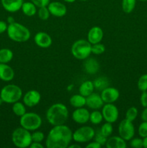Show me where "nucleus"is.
I'll use <instances>...</instances> for the list:
<instances>
[{"instance_id":"obj_1","label":"nucleus","mask_w":147,"mask_h":148,"mask_svg":"<svg viewBox=\"0 0 147 148\" xmlns=\"http://www.w3.org/2000/svg\"><path fill=\"white\" fill-rule=\"evenodd\" d=\"M73 132L71 130L64 124L53 126L49 131L46 140L48 148H66L70 145Z\"/></svg>"},{"instance_id":"obj_2","label":"nucleus","mask_w":147,"mask_h":148,"mask_svg":"<svg viewBox=\"0 0 147 148\" xmlns=\"http://www.w3.org/2000/svg\"><path fill=\"white\" fill-rule=\"evenodd\" d=\"M69 117V110L63 103H57L49 107L46 111V119L52 126L64 124Z\"/></svg>"},{"instance_id":"obj_3","label":"nucleus","mask_w":147,"mask_h":148,"mask_svg":"<svg viewBox=\"0 0 147 148\" xmlns=\"http://www.w3.org/2000/svg\"><path fill=\"white\" fill-rule=\"evenodd\" d=\"M7 32L8 37L12 40L17 43L26 42L31 36L30 31L27 27L16 22L8 25Z\"/></svg>"},{"instance_id":"obj_4","label":"nucleus","mask_w":147,"mask_h":148,"mask_svg":"<svg viewBox=\"0 0 147 148\" xmlns=\"http://www.w3.org/2000/svg\"><path fill=\"white\" fill-rule=\"evenodd\" d=\"M22 96V89L14 84L5 85L0 91V97L2 99L3 102L8 104H13L17 102L21 99Z\"/></svg>"},{"instance_id":"obj_5","label":"nucleus","mask_w":147,"mask_h":148,"mask_svg":"<svg viewBox=\"0 0 147 148\" xmlns=\"http://www.w3.org/2000/svg\"><path fill=\"white\" fill-rule=\"evenodd\" d=\"M71 52L73 56L79 60H84L92 53V44L88 40L79 39L72 44Z\"/></svg>"},{"instance_id":"obj_6","label":"nucleus","mask_w":147,"mask_h":148,"mask_svg":"<svg viewBox=\"0 0 147 148\" xmlns=\"http://www.w3.org/2000/svg\"><path fill=\"white\" fill-rule=\"evenodd\" d=\"M12 141L16 147L19 148L28 147L33 143L30 131L22 127L15 129L13 131Z\"/></svg>"},{"instance_id":"obj_7","label":"nucleus","mask_w":147,"mask_h":148,"mask_svg":"<svg viewBox=\"0 0 147 148\" xmlns=\"http://www.w3.org/2000/svg\"><path fill=\"white\" fill-rule=\"evenodd\" d=\"M20 126L28 131H35L42 125V119L36 113L26 112L20 116Z\"/></svg>"},{"instance_id":"obj_8","label":"nucleus","mask_w":147,"mask_h":148,"mask_svg":"<svg viewBox=\"0 0 147 148\" xmlns=\"http://www.w3.org/2000/svg\"><path fill=\"white\" fill-rule=\"evenodd\" d=\"M95 131L89 126H83L73 132L72 138L76 143H85L94 139Z\"/></svg>"},{"instance_id":"obj_9","label":"nucleus","mask_w":147,"mask_h":148,"mask_svg":"<svg viewBox=\"0 0 147 148\" xmlns=\"http://www.w3.org/2000/svg\"><path fill=\"white\" fill-rule=\"evenodd\" d=\"M118 133L120 137L125 141H130L135 135V127L133 122L128 119L122 120L118 126Z\"/></svg>"},{"instance_id":"obj_10","label":"nucleus","mask_w":147,"mask_h":148,"mask_svg":"<svg viewBox=\"0 0 147 148\" xmlns=\"http://www.w3.org/2000/svg\"><path fill=\"white\" fill-rule=\"evenodd\" d=\"M102 114L103 119L106 122L115 123L118 119L119 116V111L116 106L113 103H105L102 106Z\"/></svg>"},{"instance_id":"obj_11","label":"nucleus","mask_w":147,"mask_h":148,"mask_svg":"<svg viewBox=\"0 0 147 148\" xmlns=\"http://www.w3.org/2000/svg\"><path fill=\"white\" fill-rule=\"evenodd\" d=\"M100 95L104 103H113L119 98L120 92L116 88L108 87L102 90Z\"/></svg>"},{"instance_id":"obj_12","label":"nucleus","mask_w":147,"mask_h":148,"mask_svg":"<svg viewBox=\"0 0 147 148\" xmlns=\"http://www.w3.org/2000/svg\"><path fill=\"white\" fill-rule=\"evenodd\" d=\"M41 99L40 93L35 90H30L27 91L23 96V103L27 107H34L40 103Z\"/></svg>"},{"instance_id":"obj_13","label":"nucleus","mask_w":147,"mask_h":148,"mask_svg":"<svg viewBox=\"0 0 147 148\" xmlns=\"http://www.w3.org/2000/svg\"><path fill=\"white\" fill-rule=\"evenodd\" d=\"M90 113L86 108L82 107L77 108L72 113V119L79 124H84L89 121Z\"/></svg>"},{"instance_id":"obj_14","label":"nucleus","mask_w":147,"mask_h":148,"mask_svg":"<svg viewBox=\"0 0 147 148\" xmlns=\"http://www.w3.org/2000/svg\"><path fill=\"white\" fill-rule=\"evenodd\" d=\"M50 14L56 17H62L66 15L67 9L65 4L60 1H52L47 6Z\"/></svg>"},{"instance_id":"obj_15","label":"nucleus","mask_w":147,"mask_h":148,"mask_svg":"<svg viewBox=\"0 0 147 148\" xmlns=\"http://www.w3.org/2000/svg\"><path fill=\"white\" fill-rule=\"evenodd\" d=\"M86 106L92 110H99L102 108L104 102L100 95L92 92L91 95L86 97Z\"/></svg>"},{"instance_id":"obj_16","label":"nucleus","mask_w":147,"mask_h":148,"mask_svg":"<svg viewBox=\"0 0 147 148\" xmlns=\"http://www.w3.org/2000/svg\"><path fill=\"white\" fill-rule=\"evenodd\" d=\"M104 33L102 29L98 26H94L89 30L87 34V40L91 44L100 43L103 38Z\"/></svg>"},{"instance_id":"obj_17","label":"nucleus","mask_w":147,"mask_h":148,"mask_svg":"<svg viewBox=\"0 0 147 148\" xmlns=\"http://www.w3.org/2000/svg\"><path fill=\"white\" fill-rule=\"evenodd\" d=\"M34 40L37 46L43 49H46L51 46L52 38L47 33L38 32L35 35Z\"/></svg>"},{"instance_id":"obj_18","label":"nucleus","mask_w":147,"mask_h":148,"mask_svg":"<svg viewBox=\"0 0 147 148\" xmlns=\"http://www.w3.org/2000/svg\"><path fill=\"white\" fill-rule=\"evenodd\" d=\"M23 2V0H1L3 8L10 13H14L21 10Z\"/></svg>"},{"instance_id":"obj_19","label":"nucleus","mask_w":147,"mask_h":148,"mask_svg":"<svg viewBox=\"0 0 147 148\" xmlns=\"http://www.w3.org/2000/svg\"><path fill=\"white\" fill-rule=\"evenodd\" d=\"M14 77V72L7 64L0 63V79L4 82H10Z\"/></svg>"},{"instance_id":"obj_20","label":"nucleus","mask_w":147,"mask_h":148,"mask_svg":"<svg viewBox=\"0 0 147 148\" xmlns=\"http://www.w3.org/2000/svg\"><path fill=\"white\" fill-rule=\"evenodd\" d=\"M84 62V69L86 73L89 75H95L99 70V64L95 58H86Z\"/></svg>"},{"instance_id":"obj_21","label":"nucleus","mask_w":147,"mask_h":148,"mask_svg":"<svg viewBox=\"0 0 147 148\" xmlns=\"http://www.w3.org/2000/svg\"><path fill=\"white\" fill-rule=\"evenodd\" d=\"M105 147L107 148H125L127 147L126 141L120 136L110 137L107 140Z\"/></svg>"},{"instance_id":"obj_22","label":"nucleus","mask_w":147,"mask_h":148,"mask_svg":"<svg viewBox=\"0 0 147 148\" xmlns=\"http://www.w3.org/2000/svg\"><path fill=\"white\" fill-rule=\"evenodd\" d=\"M94 90H95V86H94L93 82L90 80H86L81 84L79 88V92L83 96L87 97L94 92Z\"/></svg>"},{"instance_id":"obj_23","label":"nucleus","mask_w":147,"mask_h":148,"mask_svg":"<svg viewBox=\"0 0 147 148\" xmlns=\"http://www.w3.org/2000/svg\"><path fill=\"white\" fill-rule=\"evenodd\" d=\"M69 103L74 108H82L86 105V97L83 96L81 94H76L71 97Z\"/></svg>"},{"instance_id":"obj_24","label":"nucleus","mask_w":147,"mask_h":148,"mask_svg":"<svg viewBox=\"0 0 147 148\" xmlns=\"http://www.w3.org/2000/svg\"><path fill=\"white\" fill-rule=\"evenodd\" d=\"M36 6L32 1H25L22 5V11L27 17H33L37 12Z\"/></svg>"},{"instance_id":"obj_25","label":"nucleus","mask_w":147,"mask_h":148,"mask_svg":"<svg viewBox=\"0 0 147 148\" xmlns=\"http://www.w3.org/2000/svg\"><path fill=\"white\" fill-rule=\"evenodd\" d=\"M94 86H95V89H97L99 91L103 90L106 88L109 87L110 81L107 77L101 76L97 78L95 81L93 82Z\"/></svg>"},{"instance_id":"obj_26","label":"nucleus","mask_w":147,"mask_h":148,"mask_svg":"<svg viewBox=\"0 0 147 148\" xmlns=\"http://www.w3.org/2000/svg\"><path fill=\"white\" fill-rule=\"evenodd\" d=\"M13 52L10 49H0V63L8 64L13 59Z\"/></svg>"},{"instance_id":"obj_27","label":"nucleus","mask_w":147,"mask_h":148,"mask_svg":"<svg viewBox=\"0 0 147 148\" xmlns=\"http://www.w3.org/2000/svg\"><path fill=\"white\" fill-rule=\"evenodd\" d=\"M136 0H122V10L125 13L129 14L135 9Z\"/></svg>"},{"instance_id":"obj_28","label":"nucleus","mask_w":147,"mask_h":148,"mask_svg":"<svg viewBox=\"0 0 147 148\" xmlns=\"http://www.w3.org/2000/svg\"><path fill=\"white\" fill-rule=\"evenodd\" d=\"M26 106L21 102H15L13 103L12 111L17 116H22L26 113Z\"/></svg>"},{"instance_id":"obj_29","label":"nucleus","mask_w":147,"mask_h":148,"mask_svg":"<svg viewBox=\"0 0 147 148\" xmlns=\"http://www.w3.org/2000/svg\"><path fill=\"white\" fill-rule=\"evenodd\" d=\"M102 120H103V116H102V112L97 110L92 111L89 116V121L93 124H100Z\"/></svg>"},{"instance_id":"obj_30","label":"nucleus","mask_w":147,"mask_h":148,"mask_svg":"<svg viewBox=\"0 0 147 148\" xmlns=\"http://www.w3.org/2000/svg\"><path fill=\"white\" fill-rule=\"evenodd\" d=\"M138 114V109H137L135 107L132 106L127 110L126 113H125V119H128V121H131L133 122V121H135V119L137 118Z\"/></svg>"},{"instance_id":"obj_31","label":"nucleus","mask_w":147,"mask_h":148,"mask_svg":"<svg viewBox=\"0 0 147 148\" xmlns=\"http://www.w3.org/2000/svg\"><path fill=\"white\" fill-rule=\"evenodd\" d=\"M100 132H102V134H103L105 137H108L112 134V132H113V127L112 125V123L110 122H106L103 124V125L100 128Z\"/></svg>"},{"instance_id":"obj_32","label":"nucleus","mask_w":147,"mask_h":148,"mask_svg":"<svg viewBox=\"0 0 147 148\" xmlns=\"http://www.w3.org/2000/svg\"><path fill=\"white\" fill-rule=\"evenodd\" d=\"M137 87L141 92L147 91V74L141 75L137 82Z\"/></svg>"},{"instance_id":"obj_33","label":"nucleus","mask_w":147,"mask_h":148,"mask_svg":"<svg viewBox=\"0 0 147 148\" xmlns=\"http://www.w3.org/2000/svg\"><path fill=\"white\" fill-rule=\"evenodd\" d=\"M37 15H38V17L40 20H48L50 15V13L49 12L48 9V7H39V10L37 11Z\"/></svg>"},{"instance_id":"obj_34","label":"nucleus","mask_w":147,"mask_h":148,"mask_svg":"<svg viewBox=\"0 0 147 148\" xmlns=\"http://www.w3.org/2000/svg\"><path fill=\"white\" fill-rule=\"evenodd\" d=\"M105 51V47L100 43L92 45V53L95 55H100Z\"/></svg>"},{"instance_id":"obj_35","label":"nucleus","mask_w":147,"mask_h":148,"mask_svg":"<svg viewBox=\"0 0 147 148\" xmlns=\"http://www.w3.org/2000/svg\"><path fill=\"white\" fill-rule=\"evenodd\" d=\"M94 139H95V142H97V143H98L99 144H100L102 146H104L105 145V144H106L108 137H105V136L102 134L100 130H99L97 132H95V137H94Z\"/></svg>"},{"instance_id":"obj_36","label":"nucleus","mask_w":147,"mask_h":148,"mask_svg":"<svg viewBox=\"0 0 147 148\" xmlns=\"http://www.w3.org/2000/svg\"><path fill=\"white\" fill-rule=\"evenodd\" d=\"M32 140L33 142H36V143H41L44 140L45 134L44 133L40 131L34 132L33 134H31Z\"/></svg>"},{"instance_id":"obj_37","label":"nucleus","mask_w":147,"mask_h":148,"mask_svg":"<svg viewBox=\"0 0 147 148\" xmlns=\"http://www.w3.org/2000/svg\"><path fill=\"white\" fill-rule=\"evenodd\" d=\"M138 132L141 138L147 137V121H143L140 124L138 129Z\"/></svg>"},{"instance_id":"obj_38","label":"nucleus","mask_w":147,"mask_h":148,"mask_svg":"<svg viewBox=\"0 0 147 148\" xmlns=\"http://www.w3.org/2000/svg\"><path fill=\"white\" fill-rule=\"evenodd\" d=\"M130 146L133 148L144 147L143 139L141 138H132L130 140Z\"/></svg>"},{"instance_id":"obj_39","label":"nucleus","mask_w":147,"mask_h":148,"mask_svg":"<svg viewBox=\"0 0 147 148\" xmlns=\"http://www.w3.org/2000/svg\"><path fill=\"white\" fill-rule=\"evenodd\" d=\"M31 1L38 8L41 7H47L50 2V0H31Z\"/></svg>"},{"instance_id":"obj_40","label":"nucleus","mask_w":147,"mask_h":148,"mask_svg":"<svg viewBox=\"0 0 147 148\" xmlns=\"http://www.w3.org/2000/svg\"><path fill=\"white\" fill-rule=\"evenodd\" d=\"M140 103L144 108L147 107V91H144L140 97Z\"/></svg>"},{"instance_id":"obj_41","label":"nucleus","mask_w":147,"mask_h":148,"mask_svg":"<svg viewBox=\"0 0 147 148\" xmlns=\"http://www.w3.org/2000/svg\"><path fill=\"white\" fill-rule=\"evenodd\" d=\"M7 27H8V25H7V23L0 20V34H2L4 32L7 31Z\"/></svg>"},{"instance_id":"obj_42","label":"nucleus","mask_w":147,"mask_h":148,"mask_svg":"<svg viewBox=\"0 0 147 148\" xmlns=\"http://www.w3.org/2000/svg\"><path fill=\"white\" fill-rule=\"evenodd\" d=\"M101 147H102V145L95 141L92 142V143H89V144L86 146V148H100Z\"/></svg>"},{"instance_id":"obj_43","label":"nucleus","mask_w":147,"mask_h":148,"mask_svg":"<svg viewBox=\"0 0 147 148\" xmlns=\"http://www.w3.org/2000/svg\"><path fill=\"white\" fill-rule=\"evenodd\" d=\"M141 118L143 121H147V107L144 108V109L141 112Z\"/></svg>"},{"instance_id":"obj_44","label":"nucleus","mask_w":147,"mask_h":148,"mask_svg":"<svg viewBox=\"0 0 147 148\" xmlns=\"http://www.w3.org/2000/svg\"><path fill=\"white\" fill-rule=\"evenodd\" d=\"M30 148H43V145L41 143H36V142H33L30 145Z\"/></svg>"},{"instance_id":"obj_45","label":"nucleus","mask_w":147,"mask_h":148,"mask_svg":"<svg viewBox=\"0 0 147 148\" xmlns=\"http://www.w3.org/2000/svg\"><path fill=\"white\" fill-rule=\"evenodd\" d=\"M7 23H9V24H11V23H13L15 22V20H14V18L12 17V16H9L8 17H7Z\"/></svg>"},{"instance_id":"obj_46","label":"nucleus","mask_w":147,"mask_h":148,"mask_svg":"<svg viewBox=\"0 0 147 148\" xmlns=\"http://www.w3.org/2000/svg\"><path fill=\"white\" fill-rule=\"evenodd\" d=\"M68 147L69 148H81V146L79 145V144L78 145H69L68 146Z\"/></svg>"},{"instance_id":"obj_47","label":"nucleus","mask_w":147,"mask_h":148,"mask_svg":"<svg viewBox=\"0 0 147 148\" xmlns=\"http://www.w3.org/2000/svg\"><path fill=\"white\" fill-rule=\"evenodd\" d=\"M143 143H144V147L147 148V137L143 138Z\"/></svg>"},{"instance_id":"obj_48","label":"nucleus","mask_w":147,"mask_h":148,"mask_svg":"<svg viewBox=\"0 0 147 148\" xmlns=\"http://www.w3.org/2000/svg\"><path fill=\"white\" fill-rule=\"evenodd\" d=\"M64 1H66V2H68V3H73L76 0H63Z\"/></svg>"},{"instance_id":"obj_49","label":"nucleus","mask_w":147,"mask_h":148,"mask_svg":"<svg viewBox=\"0 0 147 148\" xmlns=\"http://www.w3.org/2000/svg\"><path fill=\"white\" fill-rule=\"evenodd\" d=\"M2 103H3L2 99H1V97H0V106H1V104H2Z\"/></svg>"},{"instance_id":"obj_50","label":"nucleus","mask_w":147,"mask_h":148,"mask_svg":"<svg viewBox=\"0 0 147 148\" xmlns=\"http://www.w3.org/2000/svg\"><path fill=\"white\" fill-rule=\"evenodd\" d=\"M138 1H146L147 0H138Z\"/></svg>"},{"instance_id":"obj_51","label":"nucleus","mask_w":147,"mask_h":148,"mask_svg":"<svg viewBox=\"0 0 147 148\" xmlns=\"http://www.w3.org/2000/svg\"><path fill=\"white\" fill-rule=\"evenodd\" d=\"M81 1H87V0H81Z\"/></svg>"}]
</instances>
